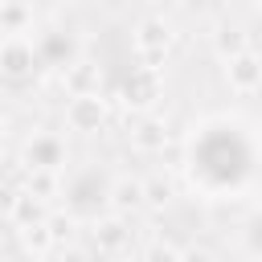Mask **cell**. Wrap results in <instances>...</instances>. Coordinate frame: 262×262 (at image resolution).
<instances>
[{"instance_id": "1", "label": "cell", "mask_w": 262, "mask_h": 262, "mask_svg": "<svg viewBox=\"0 0 262 262\" xmlns=\"http://www.w3.org/2000/svg\"><path fill=\"white\" fill-rule=\"evenodd\" d=\"M225 74H229V86H233L237 94H250V90H258V86H262V61H258L254 53L233 57V61L225 66Z\"/></svg>"}, {"instance_id": "2", "label": "cell", "mask_w": 262, "mask_h": 262, "mask_svg": "<svg viewBox=\"0 0 262 262\" xmlns=\"http://www.w3.org/2000/svg\"><path fill=\"white\" fill-rule=\"evenodd\" d=\"M70 123H74L78 131H94V127L102 123V98H98V94H78L74 106H70Z\"/></svg>"}, {"instance_id": "3", "label": "cell", "mask_w": 262, "mask_h": 262, "mask_svg": "<svg viewBox=\"0 0 262 262\" xmlns=\"http://www.w3.org/2000/svg\"><path fill=\"white\" fill-rule=\"evenodd\" d=\"M213 45H217V53L221 57H242V53H250V41H246V33L242 29H217V37H213Z\"/></svg>"}, {"instance_id": "4", "label": "cell", "mask_w": 262, "mask_h": 262, "mask_svg": "<svg viewBox=\"0 0 262 262\" xmlns=\"http://www.w3.org/2000/svg\"><path fill=\"white\" fill-rule=\"evenodd\" d=\"M0 61H4V74H25L29 66H33V49L25 45V41H8L4 45V53H0Z\"/></svg>"}, {"instance_id": "5", "label": "cell", "mask_w": 262, "mask_h": 262, "mask_svg": "<svg viewBox=\"0 0 262 262\" xmlns=\"http://www.w3.org/2000/svg\"><path fill=\"white\" fill-rule=\"evenodd\" d=\"M143 205V184L139 180H119L115 184V209H135Z\"/></svg>"}, {"instance_id": "6", "label": "cell", "mask_w": 262, "mask_h": 262, "mask_svg": "<svg viewBox=\"0 0 262 262\" xmlns=\"http://www.w3.org/2000/svg\"><path fill=\"white\" fill-rule=\"evenodd\" d=\"M139 45H143V49H147V45H168V25L147 20V25L139 29Z\"/></svg>"}, {"instance_id": "7", "label": "cell", "mask_w": 262, "mask_h": 262, "mask_svg": "<svg viewBox=\"0 0 262 262\" xmlns=\"http://www.w3.org/2000/svg\"><path fill=\"white\" fill-rule=\"evenodd\" d=\"M123 237H127V233H123V225H119V221H106V225H98V242H102V246H119Z\"/></svg>"}, {"instance_id": "8", "label": "cell", "mask_w": 262, "mask_h": 262, "mask_svg": "<svg viewBox=\"0 0 262 262\" xmlns=\"http://www.w3.org/2000/svg\"><path fill=\"white\" fill-rule=\"evenodd\" d=\"M180 262H213L205 250H188V254H180Z\"/></svg>"}, {"instance_id": "9", "label": "cell", "mask_w": 262, "mask_h": 262, "mask_svg": "<svg viewBox=\"0 0 262 262\" xmlns=\"http://www.w3.org/2000/svg\"><path fill=\"white\" fill-rule=\"evenodd\" d=\"M151 262H176V250H151Z\"/></svg>"}, {"instance_id": "10", "label": "cell", "mask_w": 262, "mask_h": 262, "mask_svg": "<svg viewBox=\"0 0 262 262\" xmlns=\"http://www.w3.org/2000/svg\"><path fill=\"white\" fill-rule=\"evenodd\" d=\"M61 262H86V254L82 250H70V254H61Z\"/></svg>"}]
</instances>
